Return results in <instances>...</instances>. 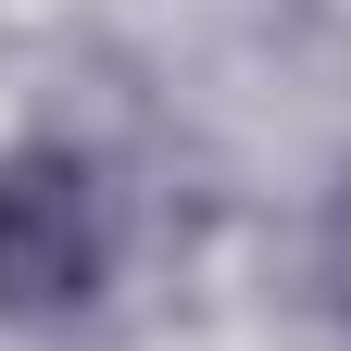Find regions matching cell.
I'll list each match as a JSON object with an SVG mask.
<instances>
[{"instance_id":"1","label":"cell","mask_w":351,"mask_h":351,"mask_svg":"<svg viewBox=\"0 0 351 351\" xmlns=\"http://www.w3.org/2000/svg\"><path fill=\"white\" fill-rule=\"evenodd\" d=\"M113 289V189L75 138L0 151V326H75Z\"/></svg>"},{"instance_id":"2","label":"cell","mask_w":351,"mask_h":351,"mask_svg":"<svg viewBox=\"0 0 351 351\" xmlns=\"http://www.w3.org/2000/svg\"><path fill=\"white\" fill-rule=\"evenodd\" d=\"M314 301L351 326V163H339V189H326V213H314Z\"/></svg>"}]
</instances>
